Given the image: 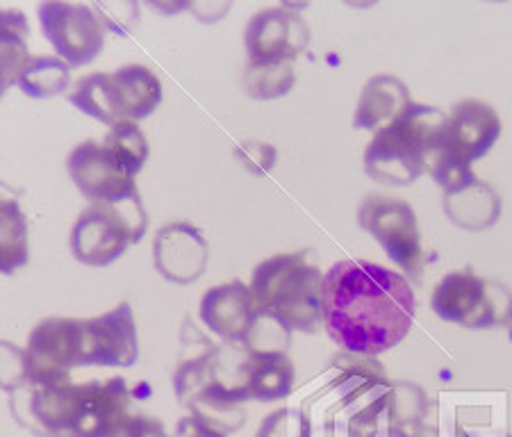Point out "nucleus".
Returning a JSON list of instances; mask_svg holds the SVG:
<instances>
[{
	"label": "nucleus",
	"instance_id": "6",
	"mask_svg": "<svg viewBox=\"0 0 512 437\" xmlns=\"http://www.w3.org/2000/svg\"><path fill=\"white\" fill-rule=\"evenodd\" d=\"M69 101L82 114L114 128L121 121L151 117L162 103V85L151 69L128 64L114 73H89L76 82Z\"/></svg>",
	"mask_w": 512,
	"mask_h": 437
},
{
	"label": "nucleus",
	"instance_id": "25",
	"mask_svg": "<svg viewBox=\"0 0 512 437\" xmlns=\"http://www.w3.org/2000/svg\"><path fill=\"white\" fill-rule=\"evenodd\" d=\"M112 437H169L162 424L153 417L128 415Z\"/></svg>",
	"mask_w": 512,
	"mask_h": 437
},
{
	"label": "nucleus",
	"instance_id": "15",
	"mask_svg": "<svg viewBox=\"0 0 512 437\" xmlns=\"http://www.w3.org/2000/svg\"><path fill=\"white\" fill-rule=\"evenodd\" d=\"M203 324L214 335L228 344H244L255 326V305L251 296V287L233 280V283L217 285L203 294L198 303Z\"/></svg>",
	"mask_w": 512,
	"mask_h": 437
},
{
	"label": "nucleus",
	"instance_id": "19",
	"mask_svg": "<svg viewBox=\"0 0 512 437\" xmlns=\"http://www.w3.org/2000/svg\"><path fill=\"white\" fill-rule=\"evenodd\" d=\"M28 251V221L21 205L5 199L0 203V269L5 276H12L16 269L26 267Z\"/></svg>",
	"mask_w": 512,
	"mask_h": 437
},
{
	"label": "nucleus",
	"instance_id": "7",
	"mask_svg": "<svg viewBox=\"0 0 512 437\" xmlns=\"http://www.w3.org/2000/svg\"><path fill=\"white\" fill-rule=\"evenodd\" d=\"M148 214L137 187L117 201L92 203L71 228V253L82 265L107 267L146 235Z\"/></svg>",
	"mask_w": 512,
	"mask_h": 437
},
{
	"label": "nucleus",
	"instance_id": "1",
	"mask_svg": "<svg viewBox=\"0 0 512 437\" xmlns=\"http://www.w3.org/2000/svg\"><path fill=\"white\" fill-rule=\"evenodd\" d=\"M415 292L399 271L369 260H342L324 274V328L340 349L381 356L406 340Z\"/></svg>",
	"mask_w": 512,
	"mask_h": 437
},
{
	"label": "nucleus",
	"instance_id": "3",
	"mask_svg": "<svg viewBox=\"0 0 512 437\" xmlns=\"http://www.w3.org/2000/svg\"><path fill=\"white\" fill-rule=\"evenodd\" d=\"M249 287L255 315L274 319L289 333L312 335L324 324V274L310 251L260 262Z\"/></svg>",
	"mask_w": 512,
	"mask_h": 437
},
{
	"label": "nucleus",
	"instance_id": "10",
	"mask_svg": "<svg viewBox=\"0 0 512 437\" xmlns=\"http://www.w3.org/2000/svg\"><path fill=\"white\" fill-rule=\"evenodd\" d=\"M37 14L48 44L69 67H85L103 51L105 26L92 7L41 3Z\"/></svg>",
	"mask_w": 512,
	"mask_h": 437
},
{
	"label": "nucleus",
	"instance_id": "8",
	"mask_svg": "<svg viewBox=\"0 0 512 437\" xmlns=\"http://www.w3.org/2000/svg\"><path fill=\"white\" fill-rule=\"evenodd\" d=\"M431 305L437 317L469 331L512 324V292L506 285L476 276L472 269L444 276L435 285Z\"/></svg>",
	"mask_w": 512,
	"mask_h": 437
},
{
	"label": "nucleus",
	"instance_id": "4",
	"mask_svg": "<svg viewBox=\"0 0 512 437\" xmlns=\"http://www.w3.org/2000/svg\"><path fill=\"white\" fill-rule=\"evenodd\" d=\"M447 114L437 107L410 103L399 117L376 130L365 148V173L381 185L406 187L428 171Z\"/></svg>",
	"mask_w": 512,
	"mask_h": 437
},
{
	"label": "nucleus",
	"instance_id": "23",
	"mask_svg": "<svg viewBox=\"0 0 512 437\" xmlns=\"http://www.w3.org/2000/svg\"><path fill=\"white\" fill-rule=\"evenodd\" d=\"M103 142L119 155L130 176H137L148 160V139L135 121H121L114 126Z\"/></svg>",
	"mask_w": 512,
	"mask_h": 437
},
{
	"label": "nucleus",
	"instance_id": "27",
	"mask_svg": "<svg viewBox=\"0 0 512 437\" xmlns=\"http://www.w3.org/2000/svg\"><path fill=\"white\" fill-rule=\"evenodd\" d=\"M510 340H512V324H510Z\"/></svg>",
	"mask_w": 512,
	"mask_h": 437
},
{
	"label": "nucleus",
	"instance_id": "16",
	"mask_svg": "<svg viewBox=\"0 0 512 437\" xmlns=\"http://www.w3.org/2000/svg\"><path fill=\"white\" fill-rule=\"evenodd\" d=\"M410 89L390 73L371 78L362 89L358 110L353 117L355 130H381L410 105Z\"/></svg>",
	"mask_w": 512,
	"mask_h": 437
},
{
	"label": "nucleus",
	"instance_id": "12",
	"mask_svg": "<svg viewBox=\"0 0 512 437\" xmlns=\"http://www.w3.org/2000/svg\"><path fill=\"white\" fill-rule=\"evenodd\" d=\"M66 171L87 201L107 203L135 189V176H130L126 164L105 142L94 139L78 144L66 158Z\"/></svg>",
	"mask_w": 512,
	"mask_h": 437
},
{
	"label": "nucleus",
	"instance_id": "9",
	"mask_svg": "<svg viewBox=\"0 0 512 437\" xmlns=\"http://www.w3.org/2000/svg\"><path fill=\"white\" fill-rule=\"evenodd\" d=\"M358 226L381 244L387 258L406 271V276L421 283L426 253L415 210L406 201L383 194L367 196L358 208Z\"/></svg>",
	"mask_w": 512,
	"mask_h": 437
},
{
	"label": "nucleus",
	"instance_id": "11",
	"mask_svg": "<svg viewBox=\"0 0 512 437\" xmlns=\"http://www.w3.org/2000/svg\"><path fill=\"white\" fill-rule=\"evenodd\" d=\"M137 358V326L128 301L101 317L82 319L80 367H132Z\"/></svg>",
	"mask_w": 512,
	"mask_h": 437
},
{
	"label": "nucleus",
	"instance_id": "2",
	"mask_svg": "<svg viewBox=\"0 0 512 437\" xmlns=\"http://www.w3.org/2000/svg\"><path fill=\"white\" fill-rule=\"evenodd\" d=\"M26 387L28 417L46 437H112L128 417L130 392L119 376L87 383H73L69 376Z\"/></svg>",
	"mask_w": 512,
	"mask_h": 437
},
{
	"label": "nucleus",
	"instance_id": "26",
	"mask_svg": "<svg viewBox=\"0 0 512 437\" xmlns=\"http://www.w3.org/2000/svg\"><path fill=\"white\" fill-rule=\"evenodd\" d=\"M178 435L180 437H224V433L217 431L208 424H203L201 419H180L178 424Z\"/></svg>",
	"mask_w": 512,
	"mask_h": 437
},
{
	"label": "nucleus",
	"instance_id": "5",
	"mask_svg": "<svg viewBox=\"0 0 512 437\" xmlns=\"http://www.w3.org/2000/svg\"><path fill=\"white\" fill-rule=\"evenodd\" d=\"M501 137V119L492 105L462 101L444 123L428 173L444 192L474 178L472 162L485 158Z\"/></svg>",
	"mask_w": 512,
	"mask_h": 437
},
{
	"label": "nucleus",
	"instance_id": "14",
	"mask_svg": "<svg viewBox=\"0 0 512 437\" xmlns=\"http://www.w3.org/2000/svg\"><path fill=\"white\" fill-rule=\"evenodd\" d=\"M153 262L171 283H196L208 269V239L189 221H171L155 233Z\"/></svg>",
	"mask_w": 512,
	"mask_h": 437
},
{
	"label": "nucleus",
	"instance_id": "18",
	"mask_svg": "<svg viewBox=\"0 0 512 437\" xmlns=\"http://www.w3.org/2000/svg\"><path fill=\"white\" fill-rule=\"evenodd\" d=\"M294 387V362L285 351H251L246 362V394L258 401L285 399Z\"/></svg>",
	"mask_w": 512,
	"mask_h": 437
},
{
	"label": "nucleus",
	"instance_id": "24",
	"mask_svg": "<svg viewBox=\"0 0 512 437\" xmlns=\"http://www.w3.org/2000/svg\"><path fill=\"white\" fill-rule=\"evenodd\" d=\"M258 437H312V424L301 410L283 408L264 419Z\"/></svg>",
	"mask_w": 512,
	"mask_h": 437
},
{
	"label": "nucleus",
	"instance_id": "20",
	"mask_svg": "<svg viewBox=\"0 0 512 437\" xmlns=\"http://www.w3.org/2000/svg\"><path fill=\"white\" fill-rule=\"evenodd\" d=\"M28 19L23 12L5 10L0 16V39H3V92L19 82L21 71L30 62L28 53Z\"/></svg>",
	"mask_w": 512,
	"mask_h": 437
},
{
	"label": "nucleus",
	"instance_id": "17",
	"mask_svg": "<svg viewBox=\"0 0 512 437\" xmlns=\"http://www.w3.org/2000/svg\"><path fill=\"white\" fill-rule=\"evenodd\" d=\"M444 212L453 224L465 230H485L499 221L501 199L476 176L444 192Z\"/></svg>",
	"mask_w": 512,
	"mask_h": 437
},
{
	"label": "nucleus",
	"instance_id": "13",
	"mask_svg": "<svg viewBox=\"0 0 512 437\" xmlns=\"http://www.w3.org/2000/svg\"><path fill=\"white\" fill-rule=\"evenodd\" d=\"M249 62L280 64L292 62L310 44V28L303 16L287 7H271L255 14L246 28Z\"/></svg>",
	"mask_w": 512,
	"mask_h": 437
},
{
	"label": "nucleus",
	"instance_id": "22",
	"mask_svg": "<svg viewBox=\"0 0 512 437\" xmlns=\"http://www.w3.org/2000/svg\"><path fill=\"white\" fill-rule=\"evenodd\" d=\"M296 73L292 62L280 64H258L249 62L244 73V89L251 98L258 101H274L285 96L294 87Z\"/></svg>",
	"mask_w": 512,
	"mask_h": 437
},
{
	"label": "nucleus",
	"instance_id": "21",
	"mask_svg": "<svg viewBox=\"0 0 512 437\" xmlns=\"http://www.w3.org/2000/svg\"><path fill=\"white\" fill-rule=\"evenodd\" d=\"M16 85L30 98H51L71 85V67L60 57L32 55Z\"/></svg>",
	"mask_w": 512,
	"mask_h": 437
}]
</instances>
